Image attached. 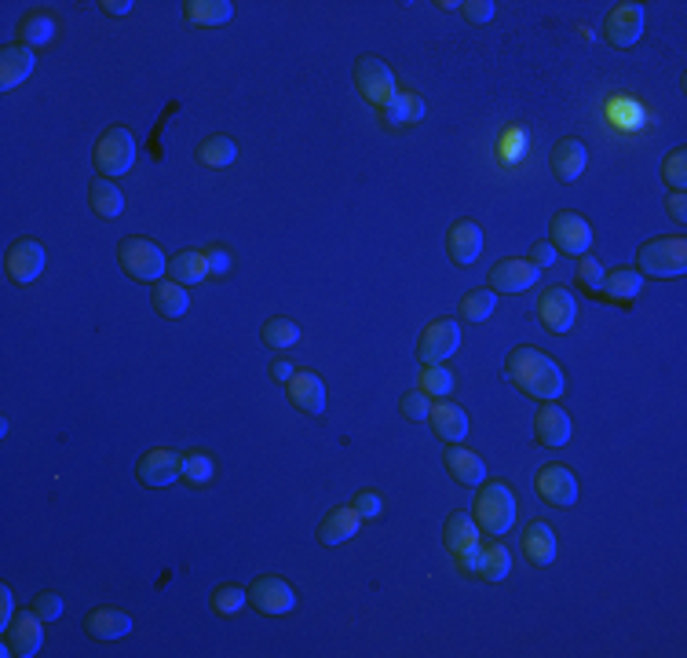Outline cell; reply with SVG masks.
<instances>
[{"mask_svg": "<svg viewBox=\"0 0 687 658\" xmlns=\"http://www.w3.org/2000/svg\"><path fill=\"white\" fill-rule=\"evenodd\" d=\"M508 377L519 392L538 399V403H556L563 395V370L552 362V355L527 348V344L508 355Z\"/></svg>", "mask_w": 687, "mask_h": 658, "instance_id": "1", "label": "cell"}, {"mask_svg": "<svg viewBox=\"0 0 687 658\" xmlns=\"http://www.w3.org/2000/svg\"><path fill=\"white\" fill-rule=\"evenodd\" d=\"M636 267H640V275L651 278H680L687 271V242L684 238L658 234V238L640 245Z\"/></svg>", "mask_w": 687, "mask_h": 658, "instance_id": "2", "label": "cell"}, {"mask_svg": "<svg viewBox=\"0 0 687 658\" xmlns=\"http://www.w3.org/2000/svg\"><path fill=\"white\" fill-rule=\"evenodd\" d=\"M117 260H121V267H125V275L136 278V282H161V275L169 271L165 253H161L150 238H139V234L121 238V245H117Z\"/></svg>", "mask_w": 687, "mask_h": 658, "instance_id": "3", "label": "cell"}, {"mask_svg": "<svg viewBox=\"0 0 687 658\" xmlns=\"http://www.w3.org/2000/svg\"><path fill=\"white\" fill-rule=\"evenodd\" d=\"M516 523V498L505 483H490L476 498V527L483 534H508Z\"/></svg>", "mask_w": 687, "mask_h": 658, "instance_id": "4", "label": "cell"}, {"mask_svg": "<svg viewBox=\"0 0 687 658\" xmlns=\"http://www.w3.org/2000/svg\"><path fill=\"white\" fill-rule=\"evenodd\" d=\"M132 161H136V136L128 132V128L114 125L110 132H103L96 143V169L99 176H106V180H117V176H125L128 169H132Z\"/></svg>", "mask_w": 687, "mask_h": 658, "instance_id": "5", "label": "cell"}, {"mask_svg": "<svg viewBox=\"0 0 687 658\" xmlns=\"http://www.w3.org/2000/svg\"><path fill=\"white\" fill-rule=\"evenodd\" d=\"M355 88H359V96L366 99V103H373L377 110L399 92V88H395V74L388 70L384 59H377V55H362L359 63H355Z\"/></svg>", "mask_w": 687, "mask_h": 658, "instance_id": "6", "label": "cell"}, {"mask_svg": "<svg viewBox=\"0 0 687 658\" xmlns=\"http://www.w3.org/2000/svg\"><path fill=\"white\" fill-rule=\"evenodd\" d=\"M136 476L143 487H169V483L183 479V457L169 446H154V450L139 457Z\"/></svg>", "mask_w": 687, "mask_h": 658, "instance_id": "7", "label": "cell"}, {"mask_svg": "<svg viewBox=\"0 0 687 658\" xmlns=\"http://www.w3.org/2000/svg\"><path fill=\"white\" fill-rule=\"evenodd\" d=\"M461 344V326L454 319H443V322H432L424 329L421 340H417V359L424 366H443V359H450Z\"/></svg>", "mask_w": 687, "mask_h": 658, "instance_id": "8", "label": "cell"}, {"mask_svg": "<svg viewBox=\"0 0 687 658\" xmlns=\"http://www.w3.org/2000/svg\"><path fill=\"white\" fill-rule=\"evenodd\" d=\"M552 249H560L567 256H585L592 245V227L578 213H556L549 223Z\"/></svg>", "mask_w": 687, "mask_h": 658, "instance_id": "9", "label": "cell"}, {"mask_svg": "<svg viewBox=\"0 0 687 658\" xmlns=\"http://www.w3.org/2000/svg\"><path fill=\"white\" fill-rule=\"evenodd\" d=\"M249 600H253L256 611L264 615H289L296 607V589L286 578H275V574H264L249 585Z\"/></svg>", "mask_w": 687, "mask_h": 658, "instance_id": "10", "label": "cell"}, {"mask_svg": "<svg viewBox=\"0 0 687 658\" xmlns=\"http://www.w3.org/2000/svg\"><path fill=\"white\" fill-rule=\"evenodd\" d=\"M603 33H607V41H611L614 48H636V41L644 37V8L633 4V0L614 4V11L607 15Z\"/></svg>", "mask_w": 687, "mask_h": 658, "instance_id": "11", "label": "cell"}, {"mask_svg": "<svg viewBox=\"0 0 687 658\" xmlns=\"http://www.w3.org/2000/svg\"><path fill=\"white\" fill-rule=\"evenodd\" d=\"M4 271L15 286H30L33 278L44 271V245L33 242V238H19L11 242L8 256H4Z\"/></svg>", "mask_w": 687, "mask_h": 658, "instance_id": "12", "label": "cell"}, {"mask_svg": "<svg viewBox=\"0 0 687 658\" xmlns=\"http://www.w3.org/2000/svg\"><path fill=\"white\" fill-rule=\"evenodd\" d=\"M534 487H538V498L556 505V509H571L574 501H578V479L571 476V468H563V465L541 468L538 479H534Z\"/></svg>", "mask_w": 687, "mask_h": 658, "instance_id": "13", "label": "cell"}, {"mask_svg": "<svg viewBox=\"0 0 687 658\" xmlns=\"http://www.w3.org/2000/svg\"><path fill=\"white\" fill-rule=\"evenodd\" d=\"M574 315H578V300L567 286H552L538 304V319L549 333H567L574 326Z\"/></svg>", "mask_w": 687, "mask_h": 658, "instance_id": "14", "label": "cell"}, {"mask_svg": "<svg viewBox=\"0 0 687 658\" xmlns=\"http://www.w3.org/2000/svg\"><path fill=\"white\" fill-rule=\"evenodd\" d=\"M538 282V267L530 260H519V256H508V260H497L490 267V289L494 293H523Z\"/></svg>", "mask_w": 687, "mask_h": 658, "instance_id": "15", "label": "cell"}, {"mask_svg": "<svg viewBox=\"0 0 687 658\" xmlns=\"http://www.w3.org/2000/svg\"><path fill=\"white\" fill-rule=\"evenodd\" d=\"M286 395L300 414H311V417L326 414V384H322L318 373H311V370L293 373V381L286 384Z\"/></svg>", "mask_w": 687, "mask_h": 658, "instance_id": "16", "label": "cell"}, {"mask_svg": "<svg viewBox=\"0 0 687 658\" xmlns=\"http://www.w3.org/2000/svg\"><path fill=\"white\" fill-rule=\"evenodd\" d=\"M549 165H552V176L560 183H574L585 172V165H589V147L574 136L560 139L549 154Z\"/></svg>", "mask_w": 687, "mask_h": 658, "instance_id": "17", "label": "cell"}, {"mask_svg": "<svg viewBox=\"0 0 687 658\" xmlns=\"http://www.w3.org/2000/svg\"><path fill=\"white\" fill-rule=\"evenodd\" d=\"M446 253H450V260H454L457 267L476 264L479 253H483V231H479L472 220L454 223L450 234H446Z\"/></svg>", "mask_w": 687, "mask_h": 658, "instance_id": "18", "label": "cell"}, {"mask_svg": "<svg viewBox=\"0 0 687 658\" xmlns=\"http://www.w3.org/2000/svg\"><path fill=\"white\" fill-rule=\"evenodd\" d=\"M8 633V648L11 655H22V658H33L37 651H41V618H37V611H22L19 618H11V626L4 629Z\"/></svg>", "mask_w": 687, "mask_h": 658, "instance_id": "19", "label": "cell"}, {"mask_svg": "<svg viewBox=\"0 0 687 658\" xmlns=\"http://www.w3.org/2000/svg\"><path fill=\"white\" fill-rule=\"evenodd\" d=\"M534 436H538L541 446L560 450V446L571 439V417H567V410H560L556 403L541 406L538 417H534Z\"/></svg>", "mask_w": 687, "mask_h": 658, "instance_id": "20", "label": "cell"}, {"mask_svg": "<svg viewBox=\"0 0 687 658\" xmlns=\"http://www.w3.org/2000/svg\"><path fill=\"white\" fill-rule=\"evenodd\" d=\"M33 66H37V59H33V48L30 44H8L4 52H0V88L4 92H11V88H19L26 77L33 74Z\"/></svg>", "mask_w": 687, "mask_h": 658, "instance_id": "21", "label": "cell"}, {"mask_svg": "<svg viewBox=\"0 0 687 658\" xmlns=\"http://www.w3.org/2000/svg\"><path fill=\"white\" fill-rule=\"evenodd\" d=\"M85 633L92 640L110 644V640H121L132 633V618H128L125 611H117V607H96V611H88V618H85Z\"/></svg>", "mask_w": 687, "mask_h": 658, "instance_id": "22", "label": "cell"}, {"mask_svg": "<svg viewBox=\"0 0 687 658\" xmlns=\"http://www.w3.org/2000/svg\"><path fill=\"white\" fill-rule=\"evenodd\" d=\"M359 512H355V505H344V509H333L322 520V527H318V542L322 545H344V542H351L355 534H359Z\"/></svg>", "mask_w": 687, "mask_h": 658, "instance_id": "23", "label": "cell"}, {"mask_svg": "<svg viewBox=\"0 0 687 658\" xmlns=\"http://www.w3.org/2000/svg\"><path fill=\"white\" fill-rule=\"evenodd\" d=\"M523 556H527L534 567H549L552 560H556V531H552L549 523H527V531H523Z\"/></svg>", "mask_w": 687, "mask_h": 658, "instance_id": "24", "label": "cell"}, {"mask_svg": "<svg viewBox=\"0 0 687 658\" xmlns=\"http://www.w3.org/2000/svg\"><path fill=\"white\" fill-rule=\"evenodd\" d=\"M446 468H450V476H454L457 483H465V487H483V479H487L483 457L465 450L461 443H454L446 450Z\"/></svg>", "mask_w": 687, "mask_h": 658, "instance_id": "25", "label": "cell"}, {"mask_svg": "<svg viewBox=\"0 0 687 658\" xmlns=\"http://www.w3.org/2000/svg\"><path fill=\"white\" fill-rule=\"evenodd\" d=\"M428 421H432L435 428V436L443 439V443H465L468 436V414L461 410V406L454 403H439L432 406V414H428Z\"/></svg>", "mask_w": 687, "mask_h": 658, "instance_id": "26", "label": "cell"}, {"mask_svg": "<svg viewBox=\"0 0 687 658\" xmlns=\"http://www.w3.org/2000/svg\"><path fill=\"white\" fill-rule=\"evenodd\" d=\"M424 99L417 96V92H395L388 103L381 107V117H384V125H417V121H424Z\"/></svg>", "mask_w": 687, "mask_h": 658, "instance_id": "27", "label": "cell"}, {"mask_svg": "<svg viewBox=\"0 0 687 658\" xmlns=\"http://www.w3.org/2000/svg\"><path fill=\"white\" fill-rule=\"evenodd\" d=\"M640 289H644V275H640L636 267H614L611 275H603L600 297L618 300V304H629V300L640 297Z\"/></svg>", "mask_w": 687, "mask_h": 658, "instance_id": "28", "label": "cell"}, {"mask_svg": "<svg viewBox=\"0 0 687 658\" xmlns=\"http://www.w3.org/2000/svg\"><path fill=\"white\" fill-rule=\"evenodd\" d=\"M446 549L454 552L457 560H461L465 552L479 549V527L468 512H454V516L446 520Z\"/></svg>", "mask_w": 687, "mask_h": 658, "instance_id": "29", "label": "cell"}, {"mask_svg": "<svg viewBox=\"0 0 687 658\" xmlns=\"http://www.w3.org/2000/svg\"><path fill=\"white\" fill-rule=\"evenodd\" d=\"M169 278L180 282V286H198V282L209 278V260L198 249H183L169 260Z\"/></svg>", "mask_w": 687, "mask_h": 658, "instance_id": "30", "label": "cell"}, {"mask_svg": "<svg viewBox=\"0 0 687 658\" xmlns=\"http://www.w3.org/2000/svg\"><path fill=\"white\" fill-rule=\"evenodd\" d=\"M183 15H187L194 26H223V22H231L234 4L231 0H187V4H183Z\"/></svg>", "mask_w": 687, "mask_h": 658, "instance_id": "31", "label": "cell"}, {"mask_svg": "<svg viewBox=\"0 0 687 658\" xmlns=\"http://www.w3.org/2000/svg\"><path fill=\"white\" fill-rule=\"evenodd\" d=\"M88 202H92V213L103 216V220H117L121 209H125V194L117 191V183H110L106 176H99L88 191Z\"/></svg>", "mask_w": 687, "mask_h": 658, "instance_id": "32", "label": "cell"}, {"mask_svg": "<svg viewBox=\"0 0 687 658\" xmlns=\"http://www.w3.org/2000/svg\"><path fill=\"white\" fill-rule=\"evenodd\" d=\"M187 289L180 286V282H158L154 286V308H158L161 319H183L187 315Z\"/></svg>", "mask_w": 687, "mask_h": 658, "instance_id": "33", "label": "cell"}, {"mask_svg": "<svg viewBox=\"0 0 687 658\" xmlns=\"http://www.w3.org/2000/svg\"><path fill=\"white\" fill-rule=\"evenodd\" d=\"M234 158H238V147L227 136H209L198 147V161L209 169H227V165H234Z\"/></svg>", "mask_w": 687, "mask_h": 658, "instance_id": "34", "label": "cell"}, {"mask_svg": "<svg viewBox=\"0 0 687 658\" xmlns=\"http://www.w3.org/2000/svg\"><path fill=\"white\" fill-rule=\"evenodd\" d=\"M508 571H512V552H508L501 542H494L483 556H479V578H487V582H505Z\"/></svg>", "mask_w": 687, "mask_h": 658, "instance_id": "35", "label": "cell"}, {"mask_svg": "<svg viewBox=\"0 0 687 658\" xmlns=\"http://www.w3.org/2000/svg\"><path fill=\"white\" fill-rule=\"evenodd\" d=\"M260 340H264L267 348L286 351L300 340V326H296L293 319H271V322H264V329H260Z\"/></svg>", "mask_w": 687, "mask_h": 658, "instance_id": "36", "label": "cell"}, {"mask_svg": "<svg viewBox=\"0 0 687 658\" xmlns=\"http://www.w3.org/2000/svg\"><path fill=\"white\" fill-rule=\"evenodd\" d=\"M22 33V44H52L55 41V19L52 15H44V11H33V15H26L19 26Z\"/></svg>", "mask_w": 687, "mask_h": 658, "instance_id": "37", "label": "cell"}, {"mask_svg": "<svg viewBox=\"0 0 687 658\" xmlns=\"http://www.w3.org/2000/svg\"><path fill=\"white\" fill-rule=\"evenodd\" d=\"M497 308V293L494 289H476L461 300V319L465 322H487Z\"/></svg>", "mask_w": 687, "mask_h": 658, "instance_id": "38", "label": "cell"}, {"mask_svg": "<svg viewBox=\"0 0 687 658\" xmlns=\"http://www.w3.org/2000/svg\"><path fill=\"white\" fill-rule=\"evenodd\" d=\"M245 604H249V589H238V585H220L212 593V611L216 615H238Z\"/></svg>", "mask_w": 687, "mask_h": 658, "instance_id": "39", "label": "cell"}, {"mask_svg": "<svg viewBox=\"0 0 687 658\" xmlns=\"http://www.w3.org/2000/svg\"><path fill=\"white\" fill-rule=\"evenodd\" d=\"M662 183H669L673 191H684L687 187V150L684 147L666 154V161H662Z\"/></svg>", "mask_w": 687, "mask_h": 658, "instance_id": "40", "label": "cell"}, {"mask_svg": "<svg viewBox=\"0 0 687 658\" xmlns=\"http://www.w3.org/2000/svg\"><path fill=\"white\" fill-rule=\"evenodd\" d=\"M417 388L428 392V395H450L454 392V373L446 370V366H424L421 384H417Z\"/></svg>", "mask_w": 687, "mask_h": 658, "instance_id": "41", "label": "cell"}, {"mask_svg": "<svg viewBox=\"0 0 687 658\" xmlns=\"http://www.w3.org/2000/svg\"><path fill=\"white\" fill-rule=\"evenodd\" d=\"M183 479H187L191 487H205V483H212V457H205V454L183 457Z\"/></svg>", "mask_w": 687, "mask_h": 658, "instance_id": "42", "label": "cell"}, {"mask_svg": "<svg viewBox=\"0 0 687 658\" xmlns=\"http://www.w3.org/2000/svg\"><path fill=\"white\" fill-rule=\"evenodd\" d=\"M402 417H410V421H428V414H432V395L428 392H406L402 395V403H399Z\"/></svg>", "mask_w": 687, "mask_h": 658, "instance_id": "43", "label": "cell"}, {"mask_svg": "<svg viewBox=\"0 0 687 658\" xmlns=\"http://www.w3.org/2000/svg\"><path fill=\"white\" fill-rule=\"evenodd\" d=\"M33 611H37L41 622H55V618L63 615V600H59V593L48 589V593H41L37 600H33Z\"/></svg>", "mask_w": 687, "mask_h": 658, "instance_id": "44", "label": "cell"}, {"mask_svg": "<svg viewBox=\"0 0 687 658\" xmlns=\"http://www.w3.org/2000/svg\"><path fill=\"white\" fill-rule=\"evenodd\" d=\"M603 275H607V271H603L596 260H589V256H585L582 264H578V278H582V286L589 289V293H596V297H600V289H603Z\"/></svg>", "mask_w": 687, "mask_h": 658, "instance_id": "45", "label": "cell"}, {"mask_svg": "<svg viewBox=\"0 0 687 658\" xmlns=\"http://www.w3.org/2000/svg\"><path fill=\"white\" fill-rule=\"evenodd\" d=\"M494 0H465L461 4V15H465L468 22H476V26H483V22L494 19Z\"/></svg>", "mask_w": 687, "mask_h": 658, "instance_id": "46", "label": "cell"}, {"mask_svg": "<svg viewBox=\"0 0 687 658\" xmlns=\"http://www.w3.org/2000/svg\"><path fill=\"white\" fill-rule=\"evenodd\" d=\"M355 512H359V516H366V520H377V516L384 512L381 494H373V490H362L359 498H355Z\"/></svg>", "mask_w": 687, "mask_h": 658, "instance_id": "47", "label": "cell"}, {"mask_svg": "<svg viewBox=\"0 0 687 658\" xmlns=\"http://www.w3.org/2000/svg\"><path fill=\"white\" fill-rule=\"evenodd\" d=\"M205 260H209V275L216 278H223L231 271V256L223 253V249H205Z\"/></svg>", "mask_w": 687, "mask_h": 658, "instance_id": "48", "label": "cell"}, {"mask_svg": "<svg viewBox=\"0 0 687 658\" xmlns=\"http://www.w3.org/2000/svg\"><path fill=\"white\" fill-rule=\"evenodd\" d=\"M552 260H556V249H552L549 242H534V249H530V264L538 267H552Z\"/></svg>", "mask_w": 687, "mask_h": 658, "instance_id": "49", "label": "cell"}, {"mask_svg": "<svg viewBox=\"0 0 687 658\" xmlns=\"http://www.w3.org/2000/svg\"><path fill=\"white\" fill-rule=\"evenodd\" d=\"M11 611H15V596H11L8 585H0V626H11Z\"/></svg>", "mask_w": 687, "mask_h": 658, "instance_id": "50", "label": "cell"}, {"mask_svg": "<svg viewBox=\"0 0 687 658\" xmlns=\"http://www.w3.org/2000/svg\"><path fill=\"white\" fill-rule=\"evenodd\" d=\"M669 216H673L677 223L687 220V198H684V191H673V198H669Z\"/></svg>", "mask_w": 687, "mask_h": 658, "instance_id": "51", "label": "cell"}, {"mask_svg": "<svg viewBox=\"0 0 687 658\" xmlns=\"http://www.w3.org/2000/svg\"><path fill=\"white\" fill-rule=\"evenodd\" d=\"M99 8H103L106 15H128V11L136 8V4H132V0H103Z\"/></svg>", "mask_w": 687, "mask_h": 658, "instance_id": "52", "label": "cell"}, {"mask_svg": "<svg viewBox=\"0 0 687 658\" xmlns=\"http://www.w3.org/2000/svg\"><path fill=\"white\" fill-rule=\"evenodd\" d=\"M271 373H275L278 381H286V384H289V381H293V373H296V370H293V362H289V359H278V362H275V370H271Z\"/></svg>", "mask_w": 687, "mask_h": 658, "instance_id": "53", "label": "cell"}]
</instances>
